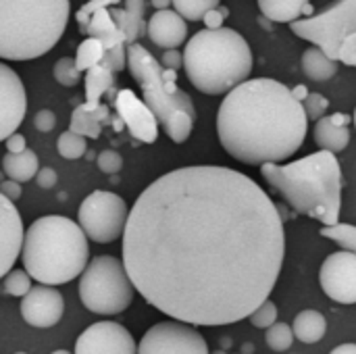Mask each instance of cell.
Listing matches in <instances>:
<instances>
[{
  "label": "cell",
  "instance_id": "83f0119b",
  "mask_svg": "<svg viewBox=\"0 0 356 354\" xmlns=\"http://www.w3.org/2000/svg\"><path fill=\"white\" fill-rule=\"evenodd\" d=\"M104 54H106V50H104L102 42H98V40H94V38H86V40L77 46L75 63H77L79 71H86V73H88L90 69L102 65Z\"/></svg>",
  "mask_w": 356,
  "mask_h": 354
},
{
  "label": "cell",
  "instance_id": "8992f818",
  "mask_svg": "<svg viewBox=\"0 0 356 354\" xmlns=\"http://www.w3.org/2000/svg\"><path fill=\"white\" fill-rule=\"evenodd\" d=\"M67 0H0V56L31 61L56 46L65 33Z\"/></svg>",
  "mask_w": 356,
  "mask_h": 354
},
{
  "label": "cell",
  "instance_id": "8fae6325",
  "mask_svg": "<svg viewBox=\"0 0 356 354\" xmlns=\"http://www.w3.org/2000/svg\"><path fill=\"white\" fill-rule=\"evenodd\" d=\"M138 354H211L202 334L181 321H161L140 340Z\"/></svg>",
  "mask_w": 356,
  "mask_h": 354
},
{
  "label": "cell",
  "instance_id": "e0dca14e",
  "mask_svg": "<svg viewBox=\"0 0 356 354\" xmlns=\"http://www.w3.org/2000/svg\"><path fill=\"white\" fill-rule=\"evenodd\" d=\"M0 240H2V275L13 271L17 257L23 252L25 232L15 202L0 196Z\"/></svg>",
  "mask_w": 356,
  "mask_h": 354
},
{
  "label": "cell",
  "instance_id": "74e56055",
  "mask_svg": "<svg viewBox=\"0 0 356 354\" xmlns=\"http://www.w3.org/2000/svg\"><path fill=\"white\" fill-rule=\"evenodd\" d=\"M96 165H98V169H100L102 173L115 175V173H119L121 167H123V156H121L119 152H115V150H102V152L96 156Z\"/></svg>",
  "mask_w": 356,
  "mask_h": 354
},
{
  "label": "cell",
  "instance_id": "3957f363",
  "mask_svg": "<svg viewBox=\"0 0 356 354\" xmlns=\"http://www.w3.org/2000/svg\"><path fill=\"white\" fill-rule=\"evenodd\" d=\"M265 182L298 213L334 227L342 209V169L336 154L317 150L305 159L261 167Z\"/></svg>",
  "mask_w": 356,
  "mask_h": 354
},
{
  "label": "cell",
  "instance_id": "f35d334b",
  "mask_svg": "<svg viewBox=\"0 0 356 354\" xmlns=\"http://www.w3.org/2000/svg\"><path fill=\"white\" fill-rule=\"evenodd\" d=\"M229 17V8L227 6H219V8H213L207 13V17L202 19L207 29H221L223 27V21Z\"/></svg>",
  "mask_w": 356,
  "mask_h": 354
},
{
  "label": "cell",
  "instance_id": "44dd1931",
  "mask_svg": "<svg viewBox=\"0 0 356 354\" xmlns=\"http://www.w3.org/2000/svg\"><path fill=\"white\" fill-rule=\"evenodd\" d=\"M259 8L267 21L273 23H296L300 19L315 17V6L309 0H261Z\"/></svg>",
  "mask_w": 356,
  "mask_h": 354
},
{
  "label": "cell",
  "instance_id": "4fadbf2b",
  "mask_svg": "<svg viewBox=\"0 0 356 354\" xmlns=\"http://www.w3.org/2000/svg\"><path fill=\"white\" fill-rule=\"evenodd\" d=\"M73 354H138V346L123 325L98 321L79 334Z\"/></svg>",
  "mask_w": 356,
  "mask_h": 354
},
{
  "label": "cell",
  "instance_id": "cb8c5ba5",
  "mask_svg": "<svg viewBox=\"0 0 356 354\" xmlns=\"http://www.w3.org/2000/svg\"><path fill=\"white\" fill-rule=\"evenodd\" d=\"M2 171L6 175V179H13L17 184H25L31 182L33 177H38L40 173V163H38V154L33 150H25L19 154H10L6 152L2 156Z\"/></svg>",
  "mask_w": 356,
  "mask_h": 354
},
{
  "label": "cell",
  "instance_id": "60d3db41",
  "mask_svg": "<svg viewBox=\"0 0 356 354\" xmlns=\"http://www.w3.org/2000/svg\"><path fill=\"white\" fill-rule=\"evenodd\" d=\"M161 65L169 71H179L184 67V54L179 50H165L161 56Z\"/></svg>",
  "mask_w": 356,
  "mask_h": 354
},
{
  "label": "cell",
  "instance_id": "836d02e7",
  "mask_svg": "<svg viewBox=\"0 0 356 354\" xmlns=\"http://www.w3.org/2000/svg\"><path fill=\"white\" fill-rule=\"evenodd\" d=\"M52 75L54 79L65 86V88H73L81 81V71L75 63V58L71 56H60L56 63H54V69H52Z\"/></svg>",
  "mask_w": 356,
  "mask_h": 354
},
{
  "label": "cell",
  "instance_id": "5bb4252c",
  "mask_svg": "<svg viewBox=\"0 0 356 354\" xmlns=\"http://www.w3.org/2000/svg\"><path fill=\"white\" fill-rule=\"evenodd\" d=\"M27 111V96L21 77L8 67L0 65V138L6 142L23 123Z\"/></svg>",
  "mask_w": 356,
  "mask_h": 354
},
{
  "label": "cell",
  "instance_id": "f6af8a7d",
  "mask_svg": "<svg viewBox=\"0 0 356 354\" xmlns=\"http://www.w3.org/2000/svg\"><path fill=\"white\" fill-rule=\"evenodd\" d=\"M292 94H294V98H296L298 102H305V100L309 98V94H311V92H309V88H307V86H302V83H300V86H296V88L292 90Z\"/></svg>",
  "mask_w": 356,
  "mask_h": 354
},
{
  "label": "cell",
  "instance_id": "4316f807",
  "mask_svg": "<svg viewBox=\"0 0 356 354\" xmlns=\"http://www.w3.org/2000/svg\"><path fill=\"white\" fill-rule=\"evenodd\" d=\"M83 83H86V104L100 106V98L108 94L115 86V75L104 65H98L86 73Z\"/></svg>",
  "mask_w": 356,
  "mask_h": 354
},
{
  "label": "cell",
  "instance_id": "f907efd6",
  "mask_svg": "<svg viewBox=\"0 0 356 354\" xmlns=\"http://www.w3.org/2000/svg\"><path fill=\"white\" fill-rule=\"evenodd\" d=\"M50 354H71L69 351H54V353H50Z\"/></svg>",
  "mask_w": 356,
  "mask_h": 354
},
{
  "label": "cell",
  "instance_id": "ac0fdd59",
  "mask_svg": "<svg viewBox=\"0 0 356 354\" xmlns=\"http://www.w3.org/2000/svg\"><path fill=\"white\" fill-rule=\"evenodd\" d=\"M148 38L154 46L163 48V52L165 50H177L188 38L186 19L175 8L156 10L148 19Z\"/></svg>",
  "mask_w": 356,
  "mask_h": 354
},
{
  "label": "cell",
  "instance_id": "ffe728a7",
  "mask_svg": "<svg viewBox=\"0 0 356 354\" xmlns=\"http://www.w3.org/2000/svg\"><path fill=\"white\" fill-rule=\"evenodd\" d=\"M148 2L142 0H127L125 8H111V17L117 27L123 31L127 44H138V38L148 35V21L144 19Z\"/></svg>",
  "mask_w": 356,
  "mask_h": 354
},
{
  "label": "cell",
  "instance_id": "d6986e66",
  "mask_svg": "<svg viewBox=\"0 0 356 354\" xmlns=\"http://www.w3.org/2000/svg\"><path fill=\"white\" fill-rule=\"evenodd\" d=\"M315 142L321 150L338 154L350 144V115L334 113L317 121L315 125Z\"/></svg>",
  "mask_w": 356,
  "mask_h": 354
},
{
  "label": "cell",
  "instance_id": "ee69618b",
  "mask_svg": "<svg viewBox=\"0 0 356 354\" xmlns=\"http://www.w3.org/2000/svg\"><path fill=\"white\" fill-rule=\"evenodd\" d=\"M4 146H6V152L19 154V152H25V150H27V140H25L21 134H13V136L4 142Z\"/></svg>",
  "mask_w": 356,
  "mask_h": 354
},
{
  "label": "cell",
  "instance_id": "2e32d148",
  "mask_svg": "<svg viewBox=\"0 0 356 354\" xmlns=\"http://www.w3.org/2000/svg\"><path fill=\"white\" fill-rule=\"evenodd\" d=\"M115 111L129 129L134 138H138L144 144H152L159 138V119L154 113L131 92V90H119L113 98Z\"/></svg>",
  "mask_w": 356,
  "mask_h": 354
},
{
  "label": "cell",
  "instance_id": "484cf974",
  "mask_svg": "<svg viewBox=\"0 0 356 354\" xmlns=\"http://www.w3.org/2000/svg\"><path fill=\"white\" fill-rule=\"evenodd\" d=\"M302 71L313 81H327L338 73V63L332 61L321 48L311 46L302 52Z\"/></svg>",
  "mask_w": 356,
  "mask_h": 354
},
{
  "label": "cell",
  "instance_id": "f546056e",
  "mask_svg": "<svg viewBox=\"0 0 356 354\" xmlns=\"http://www.w3.org/2000/svg\"><path fill=\"white\" fill-rule=\"evenodd\" d=\"M56 148H58V154L67 161H75V159H81L88 150V144H86V138L79 136V134H73L71 129L63 131L58 136V142H56Z\"/></svg>",
  "mask_w": 356,
  "mask_h": 354
},
{
  "label": "cell",
  "instance_id": "7a4b0ae2",
  "mask_svg": "<svg viewBox=\"0 0 356 354\" xmlns=\"http://www.w3.org/2000/svg\"><path fill=\"white\" fill-rule=\"evenodd\" d=\"M309 117L288 86L248 79L217 111V136L229 156L244 165H284L305 144Z\"/></svg>",
  "mask_w": 356,
  "mask_h": 354
},
{
  "label": "cell",
  "instance_id": "c3c4849f",
  "mask_svg": "<svg viewBox=\"0 0 356 354\" xmlns=\"http://www.w3.org/2000/svg\"><path fill=\"white\" fill-rule=\"evenodd\" d=\"M242 354H252L254 353V344L252 342H246V344H242V351H240Z\"/></svg>",
  "mask_w": 356,
  "mask_h": 354
},
{
  "label": "cell",
  "instance_id": "9c48e42d",
  "mask_svg": "<svg viewBox=\"0 0 356 354\" xmlns=\"http://www.w3.org/2000/svg\"><path fill=\"white\" fill-rule=\"evenodd\" d=\"M292 31L321 48L332 61L356 69V0H342L290 25Z\"/></svg>",
  "mask_w": 356,
  "mask_h": 354
},
{
  "label": "cell",
  "instance_id": "8d00e7d4",
  "mask_svg": "<svg viewBox=\"0 0 356 354\" xmlns=\"http://www.w3.org/2000/svg\"><path fill=\"white\" fill-rule=\"evenodd\" d=\"M302 106H305V113H307L309 121H321L323 117H327L325 113L330 108V100L325 96L317 94V92H311L309 98L302 102Z\"/></svg>",
  "mask_w": 356,
  "mask_h": 354
},
{
  "label": "cell",
  "instance_id": "7402d4cb",
  "mask_svg": "<svg viewBox=\"0 0 356 354\" xmlns=\"http://www.w3.org/2000/svg\"><path fill=\"white\" fill-rule=\"evenodd\" d=\"M113 115L108 111V106L100 104V106H90V104H79L73 115H71V123L69 129L73 134H79L83 138H98L102 131V125L111 123Z\"/></svg>",
  "mask_w": 356,
  "mask_h": 354
},
{
  "label": "cell",
  "instance_id": "7dc6e473",
  "mask_svg": "<svg viewBox=\"0 0 356 354\" xmlns=\"http://www.w3.org/2000/svg\"><path fill=\"white\" fill-rule=\"evenodd\" d=\"M150 6H154L159 10H169V6H173V2H169V0H152Z\"/></svg>",
  "mask_w": 356,
  "mask_h": 354
},
{
  "label": "cell",
  "instance_id": "6da1fadb",
  "mask_svg": "<svg viewBox=\"0 0 356 354\" xmlns=\"http://www.w3.org/2000/svg\"><path fill=\"white\" fill-rule=\"evenodd\" d=\"M286 259L284 217L248 175L190 165L134 202L123 263L142 298L188 325H229L269 300Z\"/></svg>",
  "mask_w": 356,
  "mask_h": 354
},
{
  "label": "cell",
  "instance_id": "11a10c76",
  "mask_svg": "<svg viewBox=\"0 0 356 354\" xmlns=\"http://www.w3.org/2000/svg\"><path fill=\"white\" fill-rule=\"evenodd\" d=\"M236 354H242V353H236Z\"/></svg>",
  "mask_w": 356,
  "mask_h": 354
},
{
  "label": "cell",
  "instance_id": "5b68a950",
  "mask_svg": "<svg viewBox=\"0 0 356 354\" xmlns=\"http://www.w3.org/2000/svg\"><path fill=\"white\" fill-rule=\"evenodd\" d=\"M184 69L190 83L209 96L229 94L252 73V50L232 27L202 29L184 50Z\"/></svg>",
  "mask_w": 356,
  "mask_h": 354
},
{
  "label": "cell",
  "instance_id": "ab89813d",
  "mask_svg": "<svg viewBox=\"0 0 356 354\" xmlns=\"http://www.w3.org/2000/svg\"><path fill=\"white\" fill-rule=\"evenodd\" d=\"M33 125H35V129H38V131L48 134V131H52V129H54V125H56V117H54V113H52L50 108H42V111L33 117Z\"/></svg>",
  "mask_w": 356,
  "mask_h": 354
},
{
  "label": "cell",
  "instance_id": "db71d44e",
  "mask_svg": "<svg viewBox=\"0 0 356 354\" xmlns=\"http://www.w3.org/2000/svg\"><path fill=\"white\" fill-rule=\"evenodd\" d=\"M15 354H25V353H15Z\"/></svg>",
  "mask_w": 356,
  "mask_h": 354
},
{
  "label": "cell",
  "instance_id": "52a82bcc",
  "mask_svg": "<svg viewBox=\"0 0 356 354\" xmlns=\"http://www.w3.org/2000/svg\"><path fill=\"white\" fill-rule=\"evenodd\" d=\"M127 67L142 88L144 104L175 144H184L196 125V106L188 92L177 88V71H169L142 44L127 46Z\"/></svg>",
  "mask_w": 356,
  "mask_h": 354
},
{
  "label": "cell",
  "instance_id": "f1b7e54d",
  "mask_svg": "<svg viewBox=\"0 0 356 354\" xmlns=\"http://www.w3.org/2000/svg\"><path fill=\"white\" fill-rule=\"evenodd\" d=\"M321 236L336 242L342 250L356 255V225L350 223H338L334 227H323Z\"/></svg>",
  "mask_w": 356,
  "mask_h": 354
},
{
  "label": "cell",
  "instance_id": "4dcf8cb0",
  "mask_svg": "<svg viewBox=\"0 0 356 354\" xmlns=\"http://www.w3.org/2000/svg\"><path fill=\"white\" fill-rule=\"evenodd\" d=\"M2 290L6 296H15V298H25L33 288H31V275L25 269H13L10 273H6L2 277Z\"/></svg>",
  "mask_w": 356,
  "mask_h": 354
},
{
  "label": "cell",
  "instance_id": "ba28073f",
  "mask_svg": "<svg viewBox=\"0 0 356 354\" xmlns=\"http://www.w3.org/2000/svg\"><path fill=\"white\" fill-rule=\"evenodd\" d=\"M79 300L94 315H119L129 309L136 286L123 259L102 255L90 261L79 277Z\"/></svg>",
  "mask_w": 356,
  "mask_h": 354
},
{
  "label": "cell",
  "instance_id": "9a60e30c",
  "mask_svg": "<svg viewBox=\"0 0 356 354\" xmlns=\"http://www.w3.org/2000/svg\"><path fill=\"white\" fill-rule=\"evenodd\" d=\"M65 313V298L56 288L33 286V290L21 300V317L27 325L46 330L54 328Z\"/></svg>",
  "mask_w": 356,
  "mask_h": 354
},
{
  "label": "cell",
  "instance_id": "30bf717a",
  "mask_svg": "<svg viewBox=\"0 0 356 354\" xmlns=\"http://www.w3.org/2000/svg\"><path fill=\"white\" fill-rule=\"evenodd\" d=\"M131 209L115 192L94 190L77 209V223L88 240L98 244H111L125 236Z\"/></svg>",
  "mask_w": 356,
  "mask_h": 354
},
{
  "label": "cell",
  "instance_id": "7c38bea8",
  "mask_svg": "<svg viewBox=\"0 0 356 354\" xmlns=\"http://www.w3.org/2000/svg\"><path fill=\"white\" fill-rule=\"evenodd\" d=\"M319 284L334 303L356 305V255L332 252L319 269Z\"/></svg>",
  "mask_w": 356,
  "mask_h": 354
},
{
  "label": "cell",
  "instance_id": "bcb514c9",
  "mask_svg": "<svg viewBox=\"0 0 356 354\" xmlns=\"http://www.w3.org/2000/svg\"><path fill=\"white\" fill-rule=\"evenodd\" d=\"M330 354H356V344H342V346H336Z\"/></svg>",
  "mask_w": 356,
  "mask_h": 354
},
{
  "label": "cell",
  "instance_id": "277c9868",
  "mask_svg": "<svg viewBox=\"0 0 356 354\" xmlns=\"http://www.w3.org/2000/svg\"><path fill=\"white\" fill-rule=\"evenodd\" d=\"M90 259L88 236L79 223L63 215L35 219L25 232L23 269L40 286H60L81 277Z\"/></svg>",
  "mask_w": 356,
  "mask_h": 354
},
{
  "label": "cell",
  "instance_id": "f5cc1de1",
  "mask_svg": "<svg viewBox=\"0 0 356 354\" xmlns=\"http://www.w3.org/2000/svg\"><path fill=\"white\" fill-rule=\"evenodd\" d=\"M353 121H355V125H356V108H355V115H353Z\"/></svg>",
  "mask_w": 356,
  "mask_h": 354
},
{
  "label": "cell",
  "instance_id": "e575fe53",
  "mask_svg": "<svg viewBox=\"0 0 356 354\" xmlns=\"http://www.w3.org/2000/svg\"><path fill=\"white\" fill-rule=\"evenodd\" d=\"M108 6H117V0H92V2H86V4L77 10V15H75V17H77V23H79V31L86 33V29H88L92 17H94L98 10L108 8Z\"/></svg>",
  "mask_w": 356,
  "mask_h": 354
},
{
  "label": "cell",
  "instance_id": "1f68e13d",
  "mask_svg": "<svg viewBox=\"0 0 356 354\" xmlns=\"http://www.w3.org/2000/svg\"><path fill=\"white\" fill-rule=\"evenodd\" d=\"M173 8L186 19V21H200L207 17L209 10L219 8L217 0H175Z\"/></svg>",
  "mask_w": 356,
  "mask_h": 354
},
{
  "label": "cell",
  "instance_id": "d6a6232c",
  "mask_svg": "<svg viewBox=\"0 0 356 354\" xmlns=\"http://www.w3.org/2000/svg\"><path fill=\"white\" fill-rule=\"evenodd\" d=\"M294 330L288 325V323H275L273 328H269L267 330V334H265V342H267V346L271 348V351H275V353H286V351H290V346L294 344Z\"/></svg>",
  "mask_w": 356,
  "mask_h": 354
},
{
  "label": "cell",
  "instance_id": "603a6c76",
  "mask_svg": "<svg viewBox=\"0 0 356 354\" xmlns=\"http://www.w3.org/2000/svg\"><path fill=\"white\" fill-rule=\"evenodd\" d=\"M86 33H88V38H94V40L102 42V46H104L106 52L129 46L127 40H125V35H123V31H121V29L117 27V23L113 21L111 8L98 10V13L92 17V21H90V25H88Z\"/></svg>",
  "mask_w": 356,
  "mask_h": 354
},
{
  "label": "cell",
  "instance_id": "681fc988",
  "mask_svg": "<svg viewBox=\"0 0 356 354\" xmlns=\"http://www.w3.org/2000/svg\"><path fill=\"white\" fill-rule=\"evenodd\" d=\"M232 346V340L229 338H221V351H227Z\"/></svg>",
  "mask_w": 356,
  "mask_h": 354
},
{
  "label": "cell",
  "instance_id": "d590c367",
  "mask_svg": "<svg viewBox=\"0 0 356 354\" xmlns=\"http://www.w3.org/2000/svg\"><path fill=\"white\" fill-rule=\"evenodd\" d=\"M250 323L259 330H269L277 323V307L275 303L267 300L263 307H259L252 315H250Z\"/></svg>",
  "mask_w": 356,
  "mask_h": 354
},
{
  "label": "cell",
  "instance_id": "d4e9b609",
  "mask_svg": "<svg viewBox=\"0 0 356 354\" xmlns=\"http://www.w3.org/2000/svg\"><path fill=\"white\" fill-rule=\"evenodd\" d=\"M292 330H294V336L305 342V344H317L323 340L325 332H327V321L325 317L319 313V311H300L296 317H294V323H292Z\"/></svg>",
  "mask_w": 356,
  "mask_h": 354
},
{
  "label": "cell",
  "instance_id": "b9f144b4",
  "mask_svg": "<svg viewBox=\"0 0 356 354\" xmlns=\"http://www.w3.org/2000/svg\"><path fill=\"white\" fill-rule=\"evenodd\" d=\"M21 184H17V182H13V179H4L2 184H0V196H4V198H8L10 202H17L19 198H21Z\"/></svg>",
  "mask_w": 356,
  "mask_h": 354
},
{
  "label": "cell",
  "instance_id": "816d5d0a",
  "mask_svg": "<svg viewBox=\"0 0 356 354\" xmlns=\"http://www.w3.org/2000/svg\"><path fill=\"white\" fill-rule=\"evenodd\" d=\"M211 354H227V353H225V351H221V348H219V351H215V353H211Z\"/></svg>",
  "mask_w": 356,
  "mask_h": 354
},
{
  "label": "cell",
  "instance_id": "7bdbcfd3",
  "mask_svg": "<svg viewBox=\"0 0 356 354\" xmlns=\"http://www.w3.org/2000/svg\"><path fill=\"white\" fill-rule=\"evenodd\" d=\"M56 171L52 169V167H44V169H40V173H38V177H35V182H38V186L40 188H44V190H50V188H54L56 186Z\"/></svg>",
  "mask_w": 356,
  "mask_h": 354
}]
</instances>
